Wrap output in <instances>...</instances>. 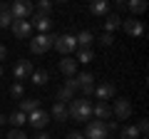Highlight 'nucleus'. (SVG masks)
I'll list each match as a JSON object with an SVG mask.
<instances>
[{
    "label": "nucleus",
    "mask_w": 149,
    "mask_h": 139,
    "mask_svg": "<svg viewBox=\"0 0 149 139\" xmlns=\"http://www.w3.org/2000/svg\"><path fill=\"white\" fill-rule=\"evenodd\" d=\"M77 62H92V60H95V52H92V47H82V50H77Z\"/></svg>",
    "instance_id": "a878e982"
},
{
    "label": "nucleus",
    "mask_w": 149,
    "mask_h": 139,
    "mask_svg": "<svg viewBox=\"0 0 149 139\" xmlns=\"http://www.w3.org/2000/svg\"><path fill=\"white\" fill-rule=\"evenodd\" d=\"M10 30H13V35H15V38H20V40H25V38H30V35H32L30 20H13Z\"/></svg>",
    "instance_id": "9d476101"
},
{
    "label": "nucleus",
    "mask_w": 149,
    "mask_h": 139,
    "mask_svg": "<svg viewBox=\"0 0 149 139\" xmlns=\"http://www.w3.org/2000/svg\"><path fill=\"white\" fill-rule=\"evenodd\" d=\"M52 47L57 50L60 55H65V57H67L70 52H74V50H77V40H74V35H55Z\"/></svg>",
    "instance_id": "20e7f679"
},
{
    "label": "nucleus",
    "mask_w": 149,
    "mask_h": 139,
    "mask_svg": "<svg viewBox=\"0 0 149 139\" xmlns=\"http://www.w3.org/2000/svg\"><path fill=\"white\" fill-rule=\"evenodd\" d=\"M8 122L13 124V129H20V124H25V122H27V114H22L20 109H17V112H13L10 117H8Z\"/></svg>",
    "instance_id": "393cba45"
},
{
    "label": "nucleus",
    "mask_w": 149,
    "mask_h": 139,
    "mask_svg": "<svg viewBox=\"0 0 149 139\" xmlns=\"http://www.w3.org/2000/svg\"><path fill=\"white\" fill-rule=\"evenodd\" d=\"M13 25V15H10V5L3 3L0 5V27H10Z\"/></svg>",
    "instance_id": "412c9836"
},
{
    "label": "nucleus",
    "mask_w": 149,
    "mask_h": 139,
    "mask_svg": "<svg viewBox=\"0 0 149 139\" xmlns=\"http://www.w3.org/2000/svg\"><path fill=\"white\" fill-rule=\"evenodd\" d=\"M122 27H124V32H127L129 38H139V35L144 32V25H142V20H137V17L122 20Z\"/></svg>",
    "instance_id": "9b49d317"
},
{
    "label": "nucleus",
    "mask_w": 149,
    "mask_h": 139,
    "mask_svg": "<svg viewBox=\"0 0 149 139\" xmlns=\"http://www.w3.org/2000/svg\"><path fill=\"white\" fill-rule=\"evenodd\" d=\"M90 13L95 17H102V15H109V3H107V0H95V3H92L90 5Z\"/></svg>",
    "instance_id": "2eb2a0df"
},
{
    "label": "nucleus",
    "mask_w": 149,
    "mask_h": 139,
    "mask_svg": "<svg viewBox=\"0 0 149 139\" xmlns=\"http://www.w3.org/2000/svg\"><path fill=\"white\" fill-rule=\"evenodd\" d=\"M67 117H72L74 122H90L92 119V102L87 97H74L67 104Z\"/></svg>",
    "instance_id": "f257e3e1"
},
{
    "label": "nucleus",
    "mask_w": 149,
    "mask_h": 139,
    "mask_svg": "<svg viewBox=\"0 0 149 139\" xmlns=\"http://www.w3.org/2000/svg\"><path fill=\"white\" fill-rule=\"evenodd\" d=\"M112 42H114V38H112L109 32H104V35H100V45H104V47H109Z\"/></svg>",
    "instance_id": "c756f323"
},
{
    "label": "nucleus",
    "mask_w": 149,
    "mask_h": 139,
    "mask_svg": "<svg viewBox=\"0 0 149 139\" xmlns=\"http://www.w3.org/2000/svg\"><path fill=\"white\" fill-rule=\"evenodd\" d=\"M74 40H77V47L82 50V47H90V45L95 42V35H92L90 30H82L80 35H74Z\"/></svg>",
    "instance_id": "6ab92c4d"
},
{
    "label": "nucleus",
    "mask_w": 149,
    "mask_h": 139,
    "mask_svg": "<svg viewBox=\"0 0 149 139\" xmlns=\"http://www.w3.org/2000/svg\"><path fill=\"white\" fill-rule=\"evenodd\" d=\"M67 139H85V134H82V132H70Z\"/></svg>",
    "instance_id": "473e14b6"
},
{
    "label": "nucleus",
    "mask_w": 149,
    "mask_h": 139,
    "mask_svg": "<svg viewBox=\"0 0 149 139\" xmlns=\"http://www.w3.org/2000/svg\"><path fill=\"white\" fill-rule=\"evenodd\" d=\"M119 139H142V137H139L137 127H132V124H129V127H124L122 132H119Z\"/></svg>",
    "instance_id": "bb28decb"
},
{
    "label": "nucleus",
    "mask_w": 149,
    "mask_h": 139,
    "mask_svg": "<svg viewBox=\"0 0 149 139\" xmlns=\"http://www.w3.org/2000/svg\"><path fill=\"white\" fill-rule=\"evenodd\" d=\"M60 72H62L67 80H70V77H74V75H77V60L70 57V55H67V57H62V60H60Z\"/></svg>",
    "instance_id": "4468645a"
},
{
    "label": "nucleus",
    "mask_w": 149,
    "mask_h": 139,
    "mask_svg": "<svg viewBox=\"0 0 149 139\" xmlns=\"http://www.w3.org/2000/svg\"><path fill=\"white\" fill-rule=\"evenodd\" d=\"M32 62L30 60H17L15 62V67H13V77H15L17 82H22V80H30V75H32Z\"/></svg>",
    "instance_id": "423d86ee"
},
{
    "label": "nucleus",
    "mask_w": 149,
    "mask_h": 139,
    "mask_svg": "<svg viewBox=\"0 0 149 139\" xmlns=\"http://www.w3.org/2000/svg\"><path fill=\"white\" fill-rule=\"evenodd\" d=\"M0 77H3V67H0Z\"/></svg>",
    "instance_id": "4c0bfd02"
},
{
    "label": "nucleus",
    "mask_w": 149,
    "mask_h": 139,
    "mask_svg": "<svg viewBox=\"0 0 149 139\" xmlns=\"http://www.w3.org/2000/svg\"><path fill=\"white\" fill-rule=\"evenodd\" d=\"M50 10H52V3H47V0H40L35 5V15H50Z\"/></svg>",
    "instance_id": "cd10ccee"
},
{
    "label": "nucleus",
    "mask_w": 149,
    "mask_h": 139,
    "mask_svg": "<svg viewBox=\"0 0 149 139\" xmlns=\"http://www.w3.org/2000/svg\"><path fill=\"white\" fill-rule=\"evenodd\" d=\"M124 8H127L124 0H117V3H114V13H117V10H124Z\"/></svg>",
    "instance_id": "72a5a7b5"
},
{
    "label": "nucleus",
    "mask_w": 149,
    "mask_h": 139,
    "mask_svg": "<svg viewBox=\"0 0 149 139\" xmlns=\"http://www.w3.org/2000/svg\"><path fill=\"white\" fill-rule=\"evenodd\" d=\"M65 87H67V90H72V92H77V90H80V85H77V80H74V77H70V80L65 82Z\"/></svg>",
    "instance_id": "2f4dec72"
},
{
    "label": "nucleus",
    "mask_w": 149,
    "mask_h": 139,
    "mask_svg": "<svg viewBox=\"0 0 149 139\" xmlns=\"http://www.w3.org/2000/svg\"><path fill=\"white\" fill-rule=\"evenodd\" d=\"M92 117L100 122H107V119H112V107L107 102H97V104H92Z\"/></svg>",
    "instance_id": "ddd939ff"
},
{
    "label": "nucleus",
    "mask_w": 149,
    "mask_h": 139,
    "mask_svg": "<svg viewBox=\"0 0 149 139\" xmlns=\"http://www.w3.org/2000/svg\"><path fill=\"white\" fill-rule=\"evenodd\" d=\"M5 55H8V50H5V47H3V45H0V60L5 57Z\"/></svg>",
    "instance_id": "c9c22d12"
},
{
    "label": "nucleus",
    "mask_w": 149,
    "mask_h": 139,
    "mask_svg": "<svg viewBox=\"0 0 149 139\" xmlns=\"http://www.w3.org/2000/svg\"><path fill=\"white\" fill-rule=\"evenodd\" d=\"M35 109H40V99H22L20 102V112L22 114H30Z\"/></svg>",
    "instance_id": "b1692460"
},
{
    "label": "nucleus",
    "mask_w": 149,
    "mask_h": 139,
    "mask_svg": "<svg viewBox=\"0 0 149 139\" xmlns=\"http://www.w3.org/2000/svg\"><path fill=\"white\" fill-rule=\"evenodd\" d=\"M47 80H50V75L45 72V70H32V75H30V82H32V85L42 87V85H47Z\"/></svg>",
    "instance_id": "aec40b11"
},
{
    "label": "nucleus",
    "mask_w": 149,
    "mask_h": 139,
    "mask_svg": "<svg viewBox=\"0 0 149 139\" xmlns=\"http://www.w3.org/2000/svg\"><path fill=\"white\" fill-rule=\"evenodd\" d=\"M8 122V117H5V114H0V124H5Z\"/></svg>",
    "instance_id": "e433bc0d"
},
{
    "label": "nucleus",
    "mask_w": 149,
    "mask_h": 139,
    "mask_svg": "<svg viewBox=\"0 0 149 139\" xmlns=\"http://www.w3.org/2000/svg\"><path fill=\"white\" fill-rule=\"evenodd\" d=\"M32 13H35V5L27 3V0H15V3H10V15H13V20H30Z\"/></svg>",
    "instance_id": "f03ea898"
},
{
    "label": "nucleus",
    "mask_w": 149,
    "mask_h": 139,
    "mask_svg": "<svg viewBox=\"0 0 149 139\" xmlns=\"http://www.w3.org/2000/svg\"><path fill=\"white\" fill-rule=\"evenodd\" d=\"M30 25L35 27V30L40 32V35H45V32H50V30H52V17H50V15H35V13H32Z\"/></svg>",
    "instance_id": "1a4fd4ad"
},
{
    "label": "nucleus",
    "mask_w": 149,
    "mask_h": 139,
    "mask_svg": "<svg viewBox=\"0 0 149 139\" xmlns=\"http://www.w3.org/2000/svg\"><path fill=\"white\" fill-rule=\"evenodd\" d=\"M107 139H114V137H107Z\"/></svg>",
    "instance_id": "58836bf2"
},
{
    "label": "nucleus",
    "mask_w": 149,
    "mask_h": 139,
    "mask_svg": "<svg viewBox=\"0 0 149 139\" xmlns=\"http://www.w3.org/2000/svg\"><path fill=\"white\" fill-rule=\"evenodd\" d=\"M95 97H97L100 102L114 99V85H112V82H102V85H97V87H95Z\"/></svg>",
    "instance_id": "f8f14e48"
},
{
    "label": "nucleus",
    "mask_w": 149,
    "mask_h": 139,
    "mask_svg": "<svg viewBox=\"0 0 149 139\" xmlns=\"http://www.w3.org/2000/svg\"><path fill=\"white\" fill-rule=\"evenodd\" d=\"M52 42H55V35L45 32V35H35V40H30V50L35 55H42L47 50H52Z\"/></svg>",
    "instance_id": "39448f33"
},
{
    "label": "nucleus",
    "mask_w": 149,
    "mask_h": 139,
    "mask_svg": "<svg viewBox=\"0 0 149 139\" xmlns=\"http://www.w3.org/2000/svg\"><path fill=\"white\" fill-rule=\"evenodd\" d=\"M47 122H50V112H45V109H35V112L27 114V124L32 129H42Z\"/></svg>",
    "instance_id": "6e6552de"
},
{
    "label": "nucleus",
    "mask_w": 149,
    "mask_h": 139,
    "mask_svg": "<svg viewBox=\"0 0 149 139\" xmlns=\"http://www.w3.org/2000/svg\"><path fill=\"white\" fill-rule=\"evenodd\" d=\"M74 80H77L80 90H85V87H95V75H92V72H77Z\"/></svg>",
    "instance_id": "f3484780"
},
{
    "label": "nucleus",
    "mask_w": 149,
    "mask_h": 139,
    "mask_svg": "<svg viewBox=\"0 0 149 139\" xmlns=\"http://www.w3.org/2000/svg\"><path fill=\"white\" fill-rule=\"evenodd\" d=\"M117 27H122V17H119L117 13H109L107 20H104V32H109V35H112V30H117Z\"/></svg>",
    "instance_id": "a211bd4d"
},
{
    "label": "nucleus",
    "mask_w": 149,
    "mask_h": 139,
    "mask_svg": "<svg viewBox=\"0 0 149 139\" xmlns=\"http://www.w3.org/2000/svg\"><path fill=\"white\" fill-rule=\"evenodd\" d=\"M109 137V129H107V122H100V119H90L85 127V139H107Z\"/></svg>",
    "instance_id": "7ed1b4c3"
},
{
    "label": "nucleus",
    "mask_w": 149,
    "mask_h": 139,
    "mask_svg": "<svg viewBox=\"0 0 149 139\" xmlns=\"http://www.w3.org/2000/svg\"><path fill=\"white\" fill-rule=\"evenodd\" d=\"M8 139H27V137H25V132H22V129H10Z\"/></svg>",
    "instance_id": "7c9ffc66"
},
{
    "label": "nucleus",
    "mask_w": 149,
    "mask_h": 139,
    "mask_svg": "<svg viewBox=\"0 0 149 139\" xmlns=\"http://www.w3.org/2000/svg\"><path fill=\"white\" fill-rule=\"evenodd\" d=\"M10 95H13V97H22V95H25V87H22V82H13Z\"/></svg>",
    "instance_id": "c85d7f7f"
},
{
    "label": "nucleus",
    "mask_w": 149,
    "mask_h": 139,
    "mask_svg": "<svg viewBox=\"0 0 149 139\" xmlns=\"http://www.w3.org/2000/svg\"><path fill=\"white\" fill-rule=\"evenodd\" d=\"M50 117H55V122H67V104H62V102H55V104H52V112H50Z\"/></svg>",
    "instance_id": "dca6fc26"
},
{
    "label": "nucleus",
    "mask_w": 149,
    "mask_h": 139,
    "mask_svg": "<svg viewBox=\"0 0 149 139\" xmlns=\"http://www.w3.org/2000/svg\"><path fill=\"white\" fill-rule=\"evenodd\" d=\"M32 139H50V134H47V132H40V134H35Z\"/></svg>",
    "instance_id": "f704fd0d"
},
{
    "label": "nucleus",
    "mask_w": 149,
    "mask_h": 139,
    "mask_svg": "<svg viewBox=\"0 0 149 139\" xmlns=\"http://www.w3.org/2000/svg\"><path fill=\"white\" fill-rule=\"evenodd\" d=\"M112 117L117 119H129L132 117V104H129V99H114V107H112Z\"/></svg>",
    "instance_id": "0eeeda50"
},
{
    "label": "nucleus",
    "mask_w": 149,
    "mask_h": 139,
    "mask_svg": "<svg viewBox=\"0 0 149 139\" xmlns=\"http://www.w3.org/2000/svg\"><path fill=\"white\" fill-rule=\"evenodd\" d=\"M127 10L132 13V17L134 15H142V13L147 10V3H144V0H129V3H127Z\"/></svg>",
    "instance_id": "4be33fe9"
},
{
    "label": "nucleus",
    "mask_w": 149,
    "mask_h": 139,
    "mask_svg": "<svg viewBox=\"0 0 149 139\" xmlns=\"http://www.w3.org/2000/svg\"><path fill=\"white\" fill-rule=\"evenodd\" d=\"M55 97H57V102H62V104H70V102H72L74 99V92L72 90H67V87H60V90H57V95H55Z\"/></svg>",
    "instance_id": "5701e85b"
}]
</instances>
